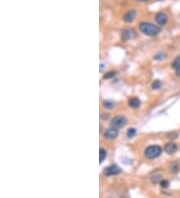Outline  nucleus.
<instances>
[{
  "label": "nucleus",
  "instance_id": "obj_1",
  "mask_svg": "<svg viewBox=\"0 0 180 198\" xmlns=\"http://www.w3.org/2000/svg\"><path fill=\"white\" fill-rule=\"evenodd\" d=\"M139 30L145 35L156 36L160 33L161 28L154 25L152 23H150V22H141L139 24Z\"/></svg>",
  "mask_w": 180,
  "mask_h": 198
},
{
  "label": "nucleus",
  "instance_id": "obj_2",
  "mask_svg": "<svg viewBox=\"0 0 180 198\" xmlns=\"http://www.w3.org/2000/svg\"><path fill=\"white\" fill-rule=\"evenodd\" d=\"M161 152H162V148L159 145H150L145 149L144 154L147 158L154 159V158H157L161 154Z\"/></svg>",
  "mask_w": 180,
  "mask_h": 198
},
{
  "label": "nucleus",
  "instance_id": "obj_3",
  "mask_svg": "<svg viewBox=\"0 0 180 198\" xmlns=\"http://www.w3.org/2000/svg\"><path fill=\"white\" fill-rule=\"evenodd\" d=\"M127 123V119L123 116V115H119V116H116L111 120V126L114 127L116 129L123 128Z\"/></svg>",
  "mask_w": 180,
  "mask_h": 198
},
{
  "label": "nucleus",
  "instance_id": "obj_4",
  "mask_svg": "<svg viewBox=\"0 0 180 198\" xmlns=\"http://www.w3.org/2000/svg\"><path fill=\"white\" fill-rule=\"evenodd\" d=\"M120 171H121V169L117 165H115V164H113V165H109L104 169L103 173H104V175H106V176H113V175L119 174Z\"/></svg>",
  "mask_w": 180,
  "mask_h": 198
},
{
  "label": "nucleus",
  "instance_id": "obj_5",
  "mask_svg": "<svg viewBox=\"0 0 180 198\" xmlns=\"http://www.w3.org/2000/svg\"><path fill=\"white\" fill-rule=\"evenodd\" d=\"M103 136L105 137L106 139H115L118 136V130L114 127H111V128H108L107 130H105L103 133Z\"/></svg>",
  "mask_w": 180,
  "mask_h": 198
},
{
  "label": "nucleus",
  "instance_id": "obj_6",
  "mask_svg": "<svg viewBox=\"0 0 180 198\" xmlns=\"http://www.w3.org/2000/svg\"><path fill=\"white\" fill-rule=\"evenodd\" d=\"M155 21L157 22L160 26H164L168 21V17L164 12H158L155 15Z\"/></svg>",
  "mask_w": 180,
  "mask_h": 198
},
{
  "label": "nucleus",
  "instance_id": "obj_7",
  "mask_svg": "<svg viewBox=\"0 0 180 198\" xmlns=\"http://www.w3.org/2000/svg\"><path fill=\"white\" fill-rule=\"evenodd\" d=\"M135 17H136V10H129L124 14V16H123V20L127 23H130L134 20Z\"/></svg>",
  "mask_w": 180,
  "mask_h": 198
},
{
  "label": "nucleus",
  "instance_id": "obj_8",
  "mask_svg": "<svg viewBox=\"0 0 180 198\" xmlns=\"http://www.w3.org/2000/svg\"><path fill=\"white\" fill-rule=\"evenodd\" d=\"M136 35V33L134 32V30L132 29H125L123 30L122 33H121V36L124 40H129V39H132V38H134Z\"/></svg>",
  "mask_w": 180,
  "mask_h": 198
},
{
  "label": "nucleus",
  "instance_id": "obj_9",
  "mask_svg": "<svg viewBox=\"0 0 180 198\" xmlns=\"http://www.w3.org/2000/svg\"><path fill=\"white\" fill-rule=\"evenodd\" d=\"M164 149H165V152L167 154H173L177 151V145L174 142H169L165 145Z\"/></svg>",
  "mask_w": 180,
  "mask_h": 198
},
{
  "label": "nucleus",
  "instance_id": "obj_10",
  "mask_svg": "<svg viewBox=\"0 0 180 198\" xmlns=\"http://www.w3.org/2000/svg\"><path fill=\"white\" fill-rule=\"evenodd\" d=\"M140 100L139 98H137V97H132L128 100V105H129V107L131 108H133V109H136V108H138L139 106H140Z\"/></svg>",
  "mask_w": 180,
  "mask_h": 198
},
{
  "label": "nucleus",
  "instance_id": "obj_11",
  "mask_svg": "<svg viewBox=\"0 0 180 198\" xmlns=\"http://www.w3.org/2000/svg\"><path fill=\"white\" fill-rule=\"evenodd\" d=\"M114 105H115V102L112 100H105L103 102V106L105 109H112L113 107H114Z\"/></svg>",
  "mask_w": 180,
  "mask_h": 198
},
{
  "label": "nucleus",
  "instance_id": "obj_12",
  "mask_svg": "<svg viewBox=\"0 0 180 198\" xmlns=\"http://www.w3.org/2000/svg\"><path fill=\"white\" fill-rule=\"evenodd\" d=\"M171 67H172V69H174V70H177L178 68H180V56H177L176 58L173 60L172 64H171Z\"/></svg>",
  "mask_w": 180,
  "mask_h": 198
},
{
  "label": "nucleus",
  "instance_id": "obj_13",
  "mask_svg": "<svg viewBox=\"0 0 180 198\" xmlns=\"http://www.w3.org/2000/svg\"><path fill=\"white\" fill-rule=\"evenodd\" d=\"M106 156H107V152L106 150H104L103 148H100V150H99V159H100V163H102L104 160L106 159Z\"/></svg>",
  "mask_w": 180,
  "mask_h": 198
},
{
  "label": "nucleus",
  "instance_id": "obj_14",
  "mask_svg": "<svg viewBox=\"0 0 180 198\" xmlns=\"http://www.w3.org/2000/svg\"><path fill=\"white\" fill-rule=\"evenodd\" d=\"M136 135V129L135 128H130L128 129V131H127V138H133Z\"/></svg>",
  "mask_w": 180,
  "mask_h": 198
},
{
  "label": "nucleus",
  "instance_id": "obj_15",
  "mask_svg": "<svg viewBox=\"0 0 180 198\" xmlns=\"http://www.w3.org/2000/svg\"><path fill=\"white\" fill-rule=\"evenodd\" d=\"M161 85H162V83L159 81V80H155L152 82V85H151V87H152L153 89H159L161 87Z\"/></svg>",
  "mask_w": 180,
  "mask_h": 198
},
{
  "label": "nucleus",
  "instance_id": "obj_16",
  "mask_svg": "<svg viewBox=\"0 0 180 198\" xmlns=\"http://www.w3.org/2000/svg\"><path fill=\"white\" fill-rule=\"evenodd\" d=\"M115 75V72L114 71H109L107 72V73H105V75H104V78L105 79H109V78H112L113 76Z\"/></svg>",
  "mask_w": 180,
  "mask_h": 198
},
{
  "label": "nucleus",
  "instance_id": "obj_17",
  "mask_svg": "<svg viewBox=\"0 0 180 198\" xmlns=\"http://www.w3.org/2000/svg\"><path fill=\"white\" fill-rule=\"evenodd\" d=\"M165 57V54H163L162 52H160V53H158V54H156L155 56H154V58L156 59V60H161V59H163Z\"/></svg>",
  "mask_w": 180,
  "mask_h": 198
},
{
  "label": "nucleus",
  "instance_id": "obj_18",
  "mask_svg": "<svg viewBox=\"0 0 180 198\" xmlns=\"http://www.w3.org/2000/svg\"><path fill=\"white\" fill-rule=\"evenodd\" d=\"M161 186L164 187V188H166V187L168 186V181H166V180H162V181H161Z\"/></svg>",
  "mask_w": 180,
  "mask_h": 198
},
{
  "label": "nucleus",
  "instance_id": "obj_19",
  "mask_svg": "<svg viewBox=\"0 0 180 198\" xmlns=\"http://www.w3.org/2000/svg\"><path fill=\"white\" fill-rule=\"evenodd\" d=\"M175 73H176L177 76H180V68H178L177 70H175Z\"/></svg>",
  "mask_w": 180,
  "mask_h": 198
},
{
  "label": "nucleus",
  "instance_id": "obj_20",
  "mask_svg": "<svg viewBox=\"0 0 180 198\" xmlns=\"http://www.w3.org/2000/svg\"><path fill=\"white\" fill-rule=\"evenodd\" d=\"M138 1H142V2H146V1H148V0H138Z\"/></svg>",
  "mask_w": 180,
  "mask_h": 198
}]
</instances>
